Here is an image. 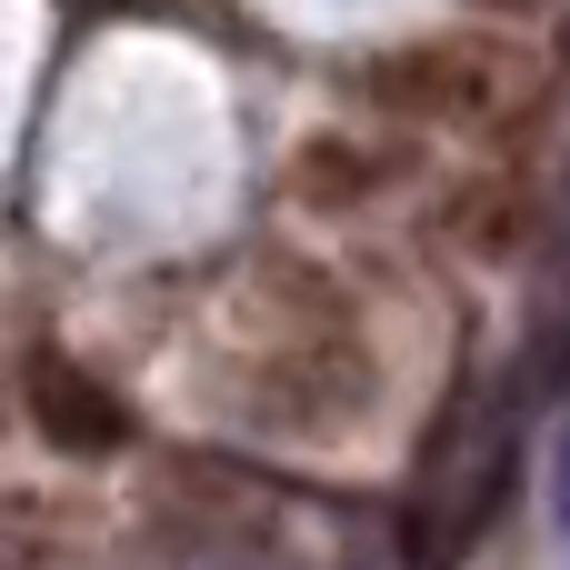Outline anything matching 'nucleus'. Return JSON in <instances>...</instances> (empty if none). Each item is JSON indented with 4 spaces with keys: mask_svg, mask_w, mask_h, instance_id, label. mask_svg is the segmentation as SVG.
<instances>
[{
    "mask_svg": "<svg viewBox=\"0 0 570 570\" xmlns=\"http://www.w3.org/2000/svg\"><path fill=\"white\" fill-rule=\"evenodd\" d=\"M521 481V441L501 411H451L441 441H431V471H421V501H411V570H451L511 501Z\"/></svg>",
    "mask_w": 570,
    "mask_h": 570,
    "instance_id": "nucleus-1",
    "label": "nucleus"
},
{
    "mask_svg": "<svg viewBox=\"0 0 570 570\" xmlns=\"http://www.w3.org/2000/svg\"><path fill=\"white\" fill-rule=\"evenodd\" d=\"M361 90H371L381 110H411V120H481V110L501 100V70H491L471 40H411V50L371 60Z\"/></svg>",
    "mask_w": 570,
    "mask_h": 570,
    "instance_id": "nucleus-2",
    "label": "nucleus"
},
{
    "mask_svg": "<svg viewBox=\"0 0 570 570\" xmlns=\"http://www.w3.org/2000/svg\"><path fill=\"white\" fill-rule=\"evenodd\" d=\"M30 421L60 441V451H120L130 441V411H120V391H100L80 361H60V351H40L30 361Z\"/></svg>",
    "mask_w": 570,
    "mask_h": 570,
    "instance_id": "nucleus-3",
    "label": "nucleus"
},
{
    "mask_svg": "<svg viewBox=\"0 0 570 570\" xmlns=\"http://www.w3.org/2000/svg\"><path fill=\"white\" fill-rule=\"evenodd\" d=\"M391 160L381 150H351V140H311L301 160H291V190L301 200H321V210H341V200H371V180H381Z\"/></svg>",
    "mask_w": 570,
    "mask_h": 570,
    "instance_id": "nucleus-4",
    "label": "nucleus"
},
{
    "mask_svg": "<svg viewBox=\"0 0 570 570\" xmlns=\"http://www.w3.org/2000/svg\"><path fill=\"white\" fill-rule=\"evenodd\" d=\"M541 361H551V371H541V391H570V321L541 341Z\"/></svg>",
    "mask_w": 570,
    "mask_h": 570,
    "instance_id": "nucleus-5",
    "label": "nucleus"
},
{
    "mask_svg": "<svg viewBox=\"0 0 570 570\" xmlns=\"http://www.w3.org/2000/svg\"><path fill=\"white\" fill-rule=\"evenodd\" d=\"M561 521H570V461H561Z\"/></svg>",
    "mask_w": 570,
    "mask_h": 570,
    "instance_id": "nucleus-6",
    "label": "nucleus"
}]
</instances>
